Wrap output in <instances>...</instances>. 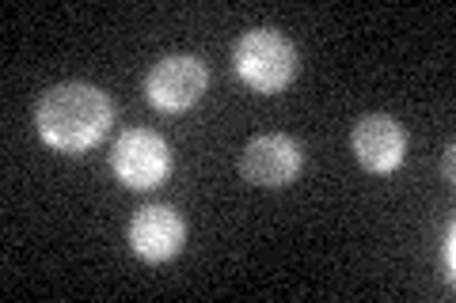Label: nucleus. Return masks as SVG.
<instances>
[{"label": "nucleus", "instance_id": "f257e3e1", "mask_svg": "<svg viewBox=\"0 0 456 303\" xmlns=\"http://www.w3.org/2000/svg\"><path fill=\"white\" fill-rule=\"evenodd\" d=\"M110 114L114 110L107 92H99L95 84H84V80H65L38 99L35 125H38V137L46 140V148L80 155L103 140Z\"/></svg>", "mask_w": 456, "mask_h": 303}, {"label": "nucleus", "instance_id": "f03ea898", "mask_svg": "<svg viewBox=\"0 0 456 303\" xmlns=\"http://www.w3.org/2000/svg\"><path fill=\"white\" fill-rule=\"evenodd\" d=\"M232 65L248 88L259 95H274L289 88V80L297 76V46L274 27H255V31H244L236 38Z\"/></svg>", "mask_w": 456, "mask_h": 303}, {"label": "nucleus", "instance_id": "7ed1b4c3", "mask_svg": "<svg viewBox=\"0 0 456 303\" xmlns=\"http://www.w3.org/2000/svg\"><path fill=\"white\" fill-rule=\"evenodd\" d=\"M110 171L126 190H152L171 175V148L152 129H126L110 148Z\"/></svg>", "mask_w": 456, "mask_h": 303}, {"label": "nucleus", "instance_id": "20e7f679", "mask_svg": "<svg viewBox=\"0 0 456 303\" xmlns=\"http://www.w3.org/2000/svg\"><path fill=\"white\" fill-rule=\"evenodd\" d=\"M206 84H209V72L206 65L191 53H171L164 61H156L145 76V95L156 110L164 114H183L191 110L198 99L206 95Z\"/></svg>", "mask_w": 456, "mask_h": 303}, {"label": "nucleus", "instance_id": "39448f33", "mask_svg": "<svg viewBox=\"0 0 456 303\" xmlns=\"http://www.w3.org/2000/svg\"><path fill=\"white\" fill-rule=\"evenodd\" d=\"M240 171H244L248 182L263 186V190L289 186L297 175H301V144H297L289 133H259L244 144Z\"/></svg>", "mask_w": 456, "mask_h": 303}, {"label": "nucleus", "instance_id": "423d86ee", "mask_svg": "<svg viewBox=\"0 0 456 303\" xmlns=\"http://www.w3.org/2000/svg\"><path fill=\"white\" fill-rule=\"evenodd\" d=\"M350 148L358 155V163L373 175H388L403 163L407 155V133L392 114H365L350 133Z\"/></svg>", "mask_w": 456, "mask_h": 303}, {"label": "nucleus", "instance_id": "0eeeda50", "mask_svg": "<svg viewBox=\"0 0 456 303\" xmlns=\"http://www.w3.org/2000/svg\"><path fill=\"white\" fill-rule=\"evenodd\" d=\"M183 239H187V227H183V216L171 205H145L130 220V247L145 262L175 258L183 251Z\"/></svg>", "mask_w": 456, "mask_h": 303}, {"label": "nucleus", "instance_id": "6e6552de", "mask_svg": "<svg viewBox=\"0 0 456 303\" xmlns=\"http://www.w3.org/2000/svg\"><path fill=\"white\" fill-rule=\"evenodd\" d=\"M441 247H445V281H452L456 277V227L452 224L445 227V243Z\"/></svg>", "mask_w": 456, "mask_h": 303}]
</instances>
